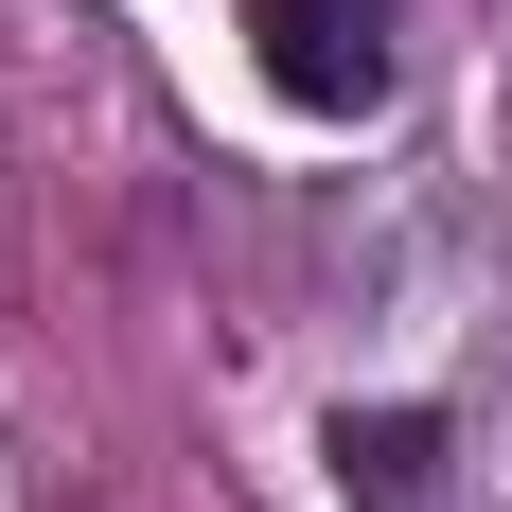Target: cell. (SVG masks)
<instances>
[{
    "label": "cell",
    "instance_id": "6da1fadb",
    "mask_svg": "<svg viewBox=\"0 0 512 512\" xmlns=\"http://www.w3.org/2000/svg\"><path fill=\"white\" fill-rule=\"evenodd\" d=\"M248 53H265V89L318 106V124L389 106V0H248Z\"/></svg>",
    "mask_w": 512,
    "mask_h": 512
},
{
    "label": "cell",
    "instance_id": "7a4b0ae2",
    "mask_svg": "<svg viewBox=\"0 0 512 512\" xmlns=\"http://www.w3.org/2000/svg\"><path fill=\"white\" fill-rule=\"evenodd\" d=\"M336 512H460V442L424 407H336Z\"/></svg>",
    "mask_w": 512,
    "mask_h": 512
}]
</instances>
